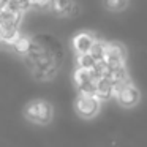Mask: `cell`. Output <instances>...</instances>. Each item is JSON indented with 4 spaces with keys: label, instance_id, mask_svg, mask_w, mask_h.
<instances>
[{
    "label": "cell",
    "instance_id": "obj_1",
    "mask_svg": "<svg viewBox=\"0 0 147 147\" xmlns=\"http://www.w3.org/2000/svg\"><path fill=\"white\" fill-rule=\"evenodd\" d=\"M24 114L29 119L30 122L38 125H46L52 120V114H54V109L52 105L46 100H33L24 109Z\"/></svg>",
    "mask_w": 147,
    "mask_h": 147
},
{
    "label": "cell",
    "instance_id": "obj_2",
    "mask_svg": "<svg viewBox=\"0 0 147 147\" xmlns=\"http://www.w3.org/2000/svg\"><path fill=\"white\" fill-rule=\"evenodd\" d=\"M78 114L84 119H92L100 112L101 108V100L96 95H78L74 103Z\"/></svg>",
    "mask_w": 147,
    "mask_h": 147
},
{
    "label": "cell",
    "instance_id": "obj_3",
    "mask_svg": "<svg viewBox=\"0 0 147 147\" xmlns=\"http://www.w3.org/2000/svg\"><path fill=\"white\" fill-rule=\"evenodd\" d=\"M103 60L109 65L111 70L127 65L125 63V60H127V51H125V46H122L120 43H108L106 41Z\"/></svg>",
    "mask_w": 147,
    "mask_h": 147
},
{
    "label": "cell",
    "instance_id": "obj_4",
    "mask_svg": "<svg viewBox=\"0 0 147 147\" xmlns=\"http://www.w3.org/2000/svg\"><path fill=\"white\" fill-rule=\"evenodd\" d=\"M115 100H117L119 105L123 106V108H133V106H136L138 103H139L141 92H139V89L131 82V84H128L123 90L119 92V95L115 96Z\"/></svg>",
    "mask_w": 147,
    "mask_h": 147
},
{
    "label": "cell",
    "instance_id": "obj_5",
    "mask_svg": "<svg viewBox=\"0 0 147 147\" xmlns=\"http://www.w3.org/2000/svg\"><path fill=\"white\" fill-rule=\"evenodd\" d=\"M95 35L90 32H79L73 36L71 40V46H73L74 52L76 54H86V52L90 51L92 45L95 43Z\"/></svg>",
    "mask_w": 147,
    "mask_h": 147
},
{
    "label": "cell",
    "instance_id": "obj_6",
    "mask_svg": "<svg viewBox=\"0 0 147 147\" xmlns=\"http://www.w3.org/2000/svg\"><path fill=\"white\" fill-rule=\"evenodd\" d=\"M51 8L54 13L60 14V16L76 14L78 11V5L74 3V0H52Z\"/></svg>",
    "mask_w": 147,
    "mask_h": 147
},
{
    "label": "cell",
    "instance_id": "obj_7",
    "mask_svg": "<svg viewBox=\"0 0 147 147\" xmlns=\"http://www.w3.org/2000/svg\"><path fill=\"white\" fill-rule=\"evenodd\" d=\"M95 95L98 96L101 101L109 100L112 95V82L108 78H98V81L95 82Z\"/></svg>",
    "mask_w": 147,
    "mask_h": 147
},
{
    "label": "cell",
    "instance_id": "obj_8",
    "mask_svg": "<svg viewBox=\"0 0 147 147\" xmlns=\"http://www.w3.org/2000/svg\"><path fill=\"white\" fill-rule=\"evenodd\" d=\"M5 27V26H3ZM22 36V33H21L19 27H5V38H3V45L7 46H11V48H14V45L18 43V40Z\"/></svg>",
    "mask_w": 147,
    "mask_h": 147
},
{
    "label": "cell",
    "instance_id": "obj_9",
    "mask_svg": "<svg viewBox=\"0 0 147 147\" xmlns=\"http://www.w3.org/2000/svg\"><path fill=\"white\" fill-rule=\"evenodd\" d=\"M30 48H32V40L29 38V36H21L19 40H18V43L14 45V51L18 52L19 55H22V57H27L30 52Z\"/></svg>",
    "mask_w": 147,
    "mask_h": 147
},
{
    "label": "cell",
    "instance_id": "obj_10",
    "mask_svg": "<svg viewBox=\"0 0 147 147\" xmlns=\"http://www.w3.org/2000/svg\"><path fill=\"white\" fill-rule=\"evenodd\" d=\"M96 60L90 55V52H86V54H76V65L81 68H92L95 67Z\"/></svg>",
    "mask_w": 147,
    "mask_h": 147
},
{
    "label": "cell",
    "instance_id": "obj_11",
    "mask_svg": "<svg viewBox=\"0 0 147 147\" xmlns=\"http://www.w3.org/2000/svg\"><path fill=\"white\" fill-rule=\"evenodd\" d=\"M105 48H106V41H101V40H95V43L90 48V55H92L95 60H101L103 55H105Z\"/></svg>",
    "mask_w": 147,
    "mask_h": 147
},
{
    "label": "cell",
    "instance_id": "obj_12",
    "mask_svg": "<svg viewBox=\"0 0 147 147\" xmlns=\"http://www.w3.org/2000/svg\"><path fill=\"white\" fill-rule=\"evenodd\" d=\"M125 78H128L127 65H123V67H119V68H114V70H111V74H109L108 79L111 81V82H117V81L125 79Z\"/></svg>",
    "mask_w": 147,
    "mask_h": 147
},
{
    "label": "cell",
    "instance_id": "obj_13",
    "mask_svg": "<svg viewBox=\"0 0 147 147\" xmlns=\"http://www.w3.org/2000/svg\"><path fill=\"white\" fill-rule=\"evenodd\" d=\"M128 5V0H105V7L111 11H120Z\"/></svg>",
    "mask_w": 147,
    "mask_h": 147
},
{
    "label": "cell",
    "instance_id": "obj_14",
    "mask_svg": "<svg viewBox=\"0 0 147 147\" xmlns=\"http://www.w3.org/2000/svg\"><path fill=\"white\" fill-rule=\"evenodd\" d=\"M3 38H5V27L0 24V45H3Z\"/></svg>",
    "mask_w": 147,
    "mask_h": 147
}]
</instances>
